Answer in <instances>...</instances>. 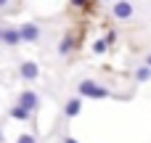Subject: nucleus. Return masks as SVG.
I'll use <instances>...</instances> for the list:
<instances>
[{"label":"nucleus","instance_id":"dca6fc26","mask_svg":"<svg viewBox=\"0 0 151 143\" xmlns=\"http://www.w3.org/2000/svg\"><path fill=\"white\" fill-rule=\"evenodd\" d=\"M0 143H5V135H3V130H0Z\"/></svg>","mask_w":151,"mask_h":143},{"label":"nucleus","instance_id":"ddd939ff","mask_svg":"<svg viewBox=\"0 0 151 143\" xmlns=\"http://www.w3.org/2000/svg\"><path fill=\"white\" fill-rule=\"evenodd\" d=\"M114 40H117V32H109V34H106V45H109V42H114Z\"/></svg>","mask_w":151,"mask_h":143},{"label":"nucleus","instance_id":"20e7f679","mask_svg":"<svg viewBox=\"0 0 151 143\" xmlns=\"http://www.w3.org/2000/svg\"><path fill=\"white\" fill-rule=\"evenodd\" d=\"M19 34H21L24 42H35L40 37V27L37 24H24V27H19Z\"/></svg>","mask_w":151,"mask_h":143},{"label":"nucleus","instance_id":"f8f14e48","mask_svg":"<svg viewBox=\"0 0 151 143\" xmlns=\"http://www.w3.org/2000/svg\"><path fill=\"white\" fill-rule=\"evenodd\" d=\"M16 143H37V141H35L32 135H19V141H16Z\"/></svg>","mask_w":151,"mask_h":143},{"label":"nucleus","instance_id":"9d476101","mask_svg":"<svg viewBox=\"0 0 151 143\" xmlns=\"http://www.w3.org/2000/svg\"><path fill=\"white\" fill-rule=\"evenodd\" d=\"M69 50H72V37H64V40L58 42V53L64 56V53H69Z\"/></svg>","mask_w":151,"mask_h":143},{"label":"nucleus","instance_id":"4468645a","mask_svg":"<svg viewBox=\"0 0 151 143\" xmlns=\"http://www.w3.org/2000/svg\"><path fill=\"white\" fill-rule=\"evenodd\" d=\"M146 66H149V69H151V53H149V56H146Z\"/></svg>","mask_w":151,"mask_h":143},{"label":"nucleus","instance_id":"39448f33","mask_svg":"<svg viewBox=\"0 0 151 143\" xmlns=\"http://www.w3.org/2000/svg\"><path fill=\"white\" fill-rule=\"evenodd\" d=\"M114 16L117 19H130L133 16V5L130 3H114Z\"/></svg>","mask_w":151,"mask_h":143},{"label":"nucleus","instance_id":"7ed1b4c3","mask_svg":"<svg viewBox=\"0 0 151 143\" xmlns=\"http://www.w3.org/2000/svg\"><path fill=\"white\" fill-rule=\"evenodd\" d=\"M19 77H24V80H37V77H40V66H37L35 61H24V64L19 66Z\"/></svg>","mask_w":151,"mask_h":143},{"label":"nucleus","instance_id":"f3484780","mask_svg":"<svg viewBox=\"0 0 151 143\" xmlns=\"http://www.w3.org/2000/svg\"><path fill=\"white\" fill-rule=\"evenodd\" d=\"M0 40H3V29H0Z\"/></svg>","mask_w":151,"mask_h":143},{"label":"nucleus","instance_id":"9b49d317","mask_svg":"<svg viewBox=\"0 0 151 143\" xmlns=\"http://www.w3.org/2000/svg\"><path fill=\"white\" fill-rule=\"evenodd\" d=\"M106 48H109V45H106V40H96V42H93V50H96V53H104Z\"/></svg>","mask_w":151,"mask_h":143},{"label":"nucleus","instance_id":"423d86ee","mask_svg":"<svg viewBox=\"0 0 151 143\" xmlns=\"http://www.w3.org/2000/svg\"><path fill=\"white\" fill-rule=\"evenodd\" d=\"M80 106H82V98H69L66 106H64V114L66 117H77L80 114Z\"/></svg>","mask_w":151,"mask_h":143},{"label":"nucleus","instance_id":"f257e3e1","mask_svg":"<svg viewBox=\"0 0 151 143\" xmlns=\"http://www.w3.org/2000/svg\"><path fill=\"white\" fill-rule=\"evenodd\" d=\"M77 90H80V96H82V98H109V96H111L106 88L96 85L93 80H82V82L77 85Z\"/></svg>","mask_w":151,"mask_h":143},{"label":"nucleus","instance_id":"1a4fd4ad","mask_svg":"<svg viewBox=\"0 0 151 143\" xmlns=\"http://www.w3.org/2000/svg\"><path fill=\"white\" fill-rule=\"evenodd\" d=\"M29 114H32V111H27V109H21V106H13V109H11V117H13V119H21V122L29 119Z\"/></svg>","mask_w":151,"mask_h":143},{"label":"nucleus","instance_id":"2eb2a0df","mask_svg":"<svg viewBox=\"0 0 151 143\" xmlns=\"http://www.w3.org/2000/svg\"><path fill=\"white\" fill-rule=\"evenodd\" d=\"M64 143H77V141L74 138H64Z\"/></svg>","mask_w":151,"mask_h":143},{"label":"nucleus","instance_id":"6e6552de","mask_svg":"<svg viewBox=\"0 0 151 143\" xmlns=\"http://www.w3.org/2000/svg\"><path fill=\"white\" fill-rule=\"evenodd\" d=\"M135 80H138V82H149V80H151V69L146 66V64L135 69Z\"/></svg>","mask_w":151,"mask_h":143},{"label":"nucleus","instance_id":"f03ea898","mask_svg":"<svg viewBox=\"0 0 151 143\" xmlns=\"http://www.w3.org/2000/svg\"><path fill=\"white\" fill-rule=\"evenodd\" d=\"M16 106H21V109H27V111H35V109L40 106V96L32 93V90H24V93L19 96V103H16Z\"/></svg>","mask_w":151,"mask_h":143},{"label":"nucleus","instance_id":"0eeeda50","mask_svg":"<svg viewBox=\"0 0 151 143\" xmlns=\"http://www.w3.org/2000/svg\"><path fill=\"white\" fill-rule=\"evenodd\" d=\"M3 42H5V45H19V42H21L19 29H3Z\"/></svg>","mask_w":151,"mask_h":143}]
</instances>
